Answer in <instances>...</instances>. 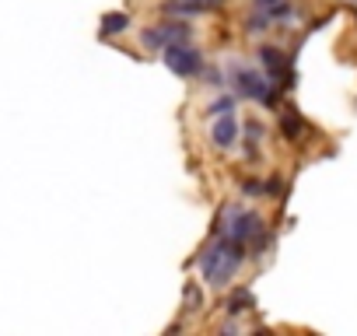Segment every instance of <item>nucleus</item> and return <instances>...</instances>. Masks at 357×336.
I'll list each match as a JSON object with an SVG mask.
<instances>
[{
	"instance_id": "f8f14e48",
	"label": "nucleus",
	"mask_w": 357,
	"mask_h": 336,
	"mask_svg": "<svg viewBox=\"0 0 357 336\" xmlns=\"http://www.w3.org/2000/svg\"><path fill=\"white\" fill-rule=\"evenodd\" d=\"M144 43H147V46H165V36H161V29H147V32H144Z\"/></svg>"
},
{
	"instance_id": "9b49d317",
	"label": "nucleus",
	"mask_w": 357,
	"mask_h": 336,
	"mask_svg": "<svg viewBox=\"0 0 357 336\" xmlns=\"http://www.w3.org/2000/svg\"><path fill=\"white\" fill-rule=\"evenodd\" d=\"M204 305V294H200V287L197 284H186V312H197Z\"/></svg>"
},
{
	"instance_id": "ddd939ff",
	"label": "nucleus",
	"mask_w": 357,
	"mask_h": 336,
	"mask_svg": "<svg viewBox=\"0 0 357 336\" xmlns=\"http://www.w3.org/2000/svg\"><path fill=\"white\" fill-rule=\"evenodd\" d=\"M284 130H287V137H298V130H301L298 116H287V119H284Z\"/></svg>"
},
{
	"instance_id": "423d86ee",
	"label": "nucleus",
	"mask_w": 357,
	"mask_h": 336,
	"mask_svg": "<svg viewBox=\"0 0 357 336\" xmlns=\"http://www.w3.org/2000/svg\"><path fill=\"white\" fill-rule=\"evenodd\" d=\"M161 36H165V46H178V43H190V29L183 22H168V25H158Z\"/></svg>"
},
{
	"instance_id": "1a4fd4ad",
	"label": "nucleus",
	"mask_w": 357,
	"mask_h": 336,
	"mask_svg": "<svg viewBox=\"0 0 357 336\" xmlns=\"http://www.w3.org/2000/svg\"><path fill=\"white\" fill-rule=\"evenodd\" d=\"M245 308H252V294H249V291H235V294L228 298V312L238 315V312H245Z\"/></svg>"
},
{
	"instance_id": "f03ea898",
	"label": "nucleus",
	"mask_w": 357,
	"mask_h": 336,
	"mask_svg": "<svg viewBox=\"0 0 357 336\" xmlns=\"http://www.w3.org/2000/svg\"><path fill=\"white\" fill-rule=\"evenodd\" d=\"M165 67L178 77H193L200 70V53L190 49L186 43H178V46H165Z\"/></svg>"
},
{
	"instance_id": "7ed1b4c3",
	"label": "nucleus",
	"mask_w": 357,
	"mask_h": 336,
	"mask_svg": "<svg viewBox=\"0 0 357 336\" xmlns=\"http://www.w3.org/2000/svg\"><path fill=\"white\" fill-rule=\"evenodd\" d=\"M235 77H238L242 95H249V98H256V102H273V91H270V84H266L259 74H252V70H238Z\"/></svg>"
},
{
	"instance_id": "9d476101",
	"label": "nucleus",
	"mask_w": 357,
	"mask_h": 336,
	"mask_svg": "<svg viewBox=\"0 0 357 336\" xmlns=\"http://www.w3.org/2000/svg\"><path fill=\"white\" fill-rule=\"evenodd\" d=\"M221 0H190V4H168V11H207V8H218Z\"/></svg>"
},
{
	"instance_id": "2eb2a0df",
	"label": "nucleus",
	"mask_w": 357,
	"mask_h": 336,
	"mask_svg": "<svg viewBox=\"0 0 357 336\" xmlns=\"http://www.w3.org/2000/svg\"><path fill=\"white\" fill-rule=\"evenodd\" d=\"M256 4H259V8H273V4H277V0H256Z\"/></svg>"
},
{
	"instance_id": "20e7f679",
	"label": "nucleus",
	"mask_w": 357,
	"mask_h": 336,
	"mask_svg": "<svg viewBox=\"0 0 357 336\" xmlns=\"http://www.w3.org/2000/svg\"><path fill=\"white\" fill-rule=\"evenodd\" d=\"M235 137H238V123H235V116L225 112V116L214 123V144H218V147H231Z\"/></svg>"
},
{
	"instance_id": "6e6552de",
	"label": "nucleus",
	"mask_w": 357,
	"mask_h": 336,
	"mask_svg": "<svg viewBox=\"0 0 357 336\" xmlns=\"http://www.w3.org/2000/svg\"><path fill=\"white\" fill-rule=\"evenodd\" d=\"M126 25H130V18L126 15H105L102 18V36H119V32H126Z\"/></svg>"
},
{
	"instance_id": "0eeeda50",
	"label": "nucleus",
	"mask_w": 357,
	"mask_h": 336,
	"mask_svg": "<svg viewBox=\"0 0 357 336\" xmlns=\"http://www.w3.org/2000/svg\"><path fill=\"white\" fill-rule=\"evenodd\" d=\"M259 56H263V63H266V70H270L273 77H280V70L287 67L284 53H280V49H273V46H263V49H259Z\"/></svg>"
},
{
	"instance_id": "f257e3e1",
	"label": "nucleus",
	"mask_w": 357,
	"mask_h": 336,
	"mask_svg": "<svg viewBox=\"0 0 357 336\" xmlns=\"http://www.w3.org/2000/svg\"><path fill=\"white\" fill-rule=\"evenodd\" d=\"M242 242H235L231 235L228 238H218L207 252H204V277L211 280V284H225V280H231V273L238 270V263H242Z\"/></svg>"
},
{
	"instance_id": "4468645a",
	"label": "nucleus",
	"mask_w": 357,
	"mask_h": 336,
	"mask_svg": "<svg viewBox=\"0 0 357 336\" xmlns=\"http://www.w3.org/2000/svg\"><path fill=\"white\" fill-rule=\"evenodd\" d=\"M228 109H231V98H221V102H214V109H211V112H218V116H221V112H228Z\"/></svg>"
},
{
	"instance_id": "39448f33",
	"label": "nucleus",
	"mask_w": 357,
	"mask_h": 336,
	"mask_svg": "<svg viewBox=\"0 0 357 336\" xmlns=\"http://www.w3.org/2000/svg\"><path fill=\"white\" fill-rule=\"evenodd\" d=\"M256 231H259V217H256V214H238L228 235H231L235 242H242V245H245V238H249V235H256Z\"/></svg>"
}]
</instances>
